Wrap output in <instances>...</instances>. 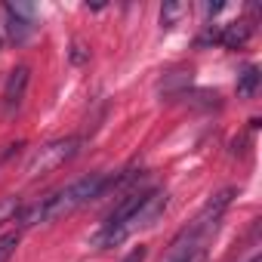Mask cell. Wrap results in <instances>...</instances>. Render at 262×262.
<instances>
[{"label":"cell","mask_w":262,"mask_h":262,"mask_svg":"<svg viewBox=\"0 0 262 262\" xmlns=\"http://www.w3.org/2000/svg\"><path fill=\"white\" fill-rule=\"evenodd\" d=\"M105 185H108V176L105 173H90V176L71 182L68 188H59V191L47 194L43 201H34L28 207H19V213L13 216V222H19L22 228H31L37 222H56V219L71 216L74 210L86 207L90 201L102 198L105 194Z\"/></svg>","instance_id":"1"},{"label":"cell","mask_w":262,"mask_h":262,"mask_svg":"<svg viewBox=\"0 0 262 262\" xmlns=\"http://www.w3.org/2000/svg\"><path fill=\"white\" fill-rule=\"evenodd\" d=\"M216 225H207V222H201V219H194L188 228H182L176 237H173V244H170V250L164 253V259L161 262H204L207 259V234L213 231Z\"/></svg>","instance_id":"2"},{"label":"cell","mask_w":262,"mask_h":262,"mask_svg":"<svg viewBox=\"0 0 262 262\" xmlns=\"http://www.w3.org/2000/svg\"><path fill=\"white\" fill-rule=\"evenodd\" d=\"M80 151V139L77 136H65V139H56L43 148H37L28 161V173L31 176H43V173H53L59 170L65 161H71L74 155Z\"/></svg>","instance_id":"3"},{"label":"cell","mask_w":262,"mask_h":262,"mask_svg":"<svg viewBox=\"0 0 262 262\" xmlns=\"http://www.w3.org/2000/svg\"><path fill=\"white\" fill-rule=\"evenodd\" d=\"M28 80H31L28 65H19V68L10 71L7 86H4V114H7V117H10L13 111H19V105H22V99H25V90H28Z\"/></svg>","instance_id":"4"},{"label":"cell","mask_w":262,"mask_h":262,"mask_svg":"<svg viewBox=\"0 0 262 262\" xmlns=\"http://www.w3.org/2000/svg\"><path fill=\"white\" fill-rule=\"evenodd\" d=\"M250 34H253V25L237 19V22H228V25H222L216 31V43H222L225 50H241L250 40Z\"/></svg>","instance_id":"5"},{"label":"cell","mask_w":262,"mask_h":262,"mask_svg":"<svg viewBox=\"0 0 262 262\" xmlns=\"http://www.w3.org/2000/svg\"><path fill=\"white\" fill-rule=\"evenodd\" d=\"M259 80H262L259 68H256V65H247V68L237 74V96H241V99H253L256 90H259Z\"/></svg>","instance_id":"6"},{"label":"cell","mask_w":262,"mask_h":262,"mask_svg":"<svg viewBox=\"0 0 262 262\" xmlns=\"http://www.w3.org/2000/svg\"><path fill=\"white\" fill-rule=\"evenodd\" d=\"M7 31H10V40H13V43H25V40L34 34V22L7 13Z\"/></svg>","instance_id":"7"},{"label":"cell","mask_w":262,"mask_h":262,"mask_svg":"<svg viewBox=\"0 0 262 262\" xmlns=\"http://www.w3.org/2000/svg\"><path fill=\"white\" fill-rule=\"evenodd\" d=\"M188 83H191V71H173V74H167V77L158 83V90L179 99V96H182V86H188Z\"/></svg>","instance_id":"8"},{"label":"cell","mask_w":262,"mask_h":262,"mask_svg":"<svg viewBox=\"0 0 262 262\" xmlns=\"http://www.w3.org/2000/svg\"><path fill=\"white\" fill-rule=\"evenodd\" d=\"M185 13H188V7H185V4H179V0H170V4H164V10H161V25L173 28Z\"/></svg>","instance_id":"9"},{"label":"cell","mask_w":262,"mask_h":262,"mask_svg":"<svg viewBox=\"0 0 262 262\" xmlns=\"http://www.w3.org/2000/svg\"><path fill=\"white\" fill-rule=\"evenodd\" d=\"M16 247H19V234H0V262H10Z\"/></svg>","instance_id":"10"},{"label":"cell","mask_w":262,"mask_h":262,"mask_svg":"<svg viewBox=\"0 0 262 262\" xmlns=\"http://www.w3.org/2000/svg\"><path fill=\"white\" fill-rule=\"evenodd\" d=\"M19 207H22V204H19L16 198H4V201H0V222H10V219L19 213Z\"/></svg>","instance_id":"11"},{"label":"cell","mask_w":262,"mask_h":262,"mask_svg":"<svg viewBox=\"0 0 262 262\" xmlns=\"http://www.w3.org/2000/svg\"><path fill=\"white\" fill-rule=\"evenodd\" d=\"M4 10L13 13V16H19V19H28V22H34V13H37L31 4H7Z\"/></svg>","instance_id":"12"},{"label":"cell","mask_w":262,"mask_h":262,"mask_svg":"<svg viewBox=\"0 0 262 262\" xmlns=\"http://www.w3.org/2000/svg\"><path fill=\"white\" fill-rule=\"evenodd\" d=\"M145 256H148V247H142V244H139V247H133V250L126 253V259H123V262H145Z\"/></svg>","instance_id":"13"},{"label":"cell","mask_w":262,"mask_h":262,"mask_svg":"<svg viewBox=\"0 0 262 262\" xmlns=\"http://www.w3.org/2000/svg\"><path fill=\"white\" fill-rule=\"evenodd\" d=\"M71 62H74V65L86 62V53H83V47H80V43H74V47H71Z\"/></svg>","instance_id":"14"},{"label":"cell","mask_w":262,"mask_h":262,"mask_svg":"<svg viewBox=\"0 0 262 262\" xmlns=\"http://www.w3.org/2000/svg\"><path fill=\"white\" fill-rule=\"evenodd\" d=\"M222 7H225V4H207L204 13H207V16H216V13H222Z\"/></svg>","instance_id":"15"},{"label":"cell","mask_w":262,"mask_h":262,"mask_svg":"<svg viewBox=\"0 0 262 262\" xmlns=\"http://www.w3.org/2000/svg\"><path fill=\"white\" fill-rule=\"evenodd\" d=\"M250 262H262V256H259V253H253V256H250Z\"/></svg>","instance_id":"16"}]
</instances>
